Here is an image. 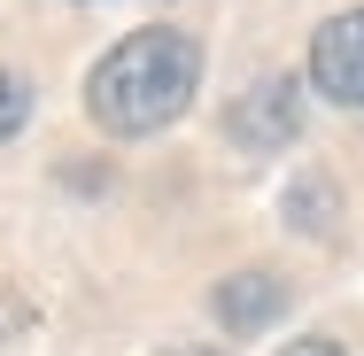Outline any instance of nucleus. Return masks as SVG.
<instances>
[{
	"instance_id": "obj_1",
	"label": "nucleus",
	"mask_w": 364,
	"mask_h": 356,
	"mask_svg": "<svg viewBox=\"0 0 364 356\" xmlns=\"http://www.w3.org/2000/svg\"><path fill=\"white\" fill-rule=\"evenodd\" d=\"M194 85H202V47H194L186 31H171V23H155V31L117 39V47L93 63L85 109H93L101 132L140 140V132H163L171 117H186Z\"/></svg>"
},
{
	"instance_id": "obj_2",
	"label": "nucleus",
	"mask_w": 364,
	"mask_h": 356,
	"mask_svg": "<svg viewBox=\"0 0 364 356\" xmlns=\"http://www.w3.org/2000/svg\"><path fill=\"white\" fill-rule=\"evenodd\" d=\"M310 77H318V93H326V101L364 109V8L333 16V23L310 39Z\"/></svg>"
},
{
	"instance_id": "obj_3",
	"label": "nucleus",
	"mask_w": 364,
	"mask_h": 356,
	"mask_svg": "<svg viewBox=\"0 0 364 356\" xmlns=\"http://www.w3.org/2000/svg\"><path fill=\"white\" fill-rule=\"evenodd\" d=\"M302 124V85L294 77H264L232 101V140L240 147H287Z\"/></svg>"
},
{
	"instance_id": "obj_4",
	"label": "nucleus",
	"mask_w": 364,
	"mask_h": 356,
	"mask_svg": "<svg viewBox=\"0 0 364 356\" xmlns=\"http://www.w3.org/2000/svg\"><path fill=\"white\" fill-rule=\"evenodd\" d=\"M287 310V286L272 279V271H240V279H225L218 286V318H225V333H256V325H272Z\"/></svg>"
},
{
	"instance_id": "obj_5",
	"label": "nucleus",
	"mask_w": 364,
	"mask_h": 356,
	"mask_svg": "<svg viewBox=\"0 0 364 356\" xmlns=\"http://www.w3.org/2000/svg\"><path fill=\"white\" fill-rule=\"evenodd\" d=\"M23 117H31V85H23L16 70H0V140H16Z\"/></svg>"
},
{
	"instance_id": "obj_6",
	"label": "nucleus",
	"mask_w": 364,
	"mask_h": 356,
	"mask_svg": "<svg viewBox=\"0 0 364 356\" xmlns=\"http://www.w3.org/2000/svg\"><path fill=\"white\" fill-rule=\"evenodd\" d=\"M287 356H341V341H318L310 333V341H287Z\"/></svg>"
},
{
	"instance_id": "obj_7",
	"label": "nucleus",
	"mask_w": 364,
	"mask_h": 356,
	"mask_svg": "<svg viewBox=\"0 0 364 356\" xmlns=\"http://www.w3.org/2000/svg\"><path fill=\"white\" fill-rule=\"evenodd\" d=\"M171 356H218V349H171Z\"/></svg>"
}]
</instances>
